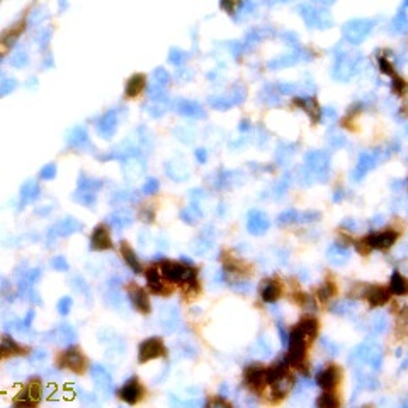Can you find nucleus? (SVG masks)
<instances>
[{
    "label": "nucleus",
    "instance_id": "72a5a7b5",
    "mask_svg": "<svg viewBox=\"0 0 408 408\" xmlns=\"http://www.w3.org/2000/svg\"><path fill=\"white\" fill-rule=\"evenodd\" d=\"M140 216H141L143 221H146V223H151V221H153V213L148 211V208H146V209H143Z\"/></svg>",
    "mask_w": 408,
    "mask_h": 408
},
{
    "label": "nucleus",
    "instance_id": "39448f33",
    "mask_svg": "<svg viewBox=\"0 0 408 408\" xmlns=\"http://www.w3.org/2000/svg\"><path fill=\"white\" fill-rule=\"evenodd\" d=\"M91 374H92L94 384H96V388L99 389V391H102L104 394H109L111 391H113L114 383H113V378H111L109 371L104 369L101 364H94L91 369Z\"/></svg>",
    "mask_w": 408,
    "mask_h": 408
},
{
    "label": "nucleus",
    "instance_id": "bb28decb",
    "mask_svg": "<svg viewBox=\"0 0 408 408\" xmlns=\"http://www.w3.org/2000/svg\"><path fill=\"white\" fill-rule=\"evenodd\" d=\"M316 405L318 406H327V408H334V406H337L339 405V400L334 396V394H330V393H323L320 398H318V401H316Z\"/></svg>",
    "mask_w": 408,
    "mask_h": 408
},
{
    "label": "nucleus",
    "instance_id": "20e7f679",
    "mask_svg": "<svg viewBox=\"0 0 408 408\" xmlns=\"http://www.w3.org/2000/svg\"><path fill=\"white\" fill-rule=\"evenodd\" d=\"M269 228H271V219L267 218L266 213L257 211V209L249 213V216H247V230L252 235H264Z\"/></svg>",
    "mask_w": 408,
    "mask_h": 408
},
{
    "label": "nucleus",
    "instance_id": "2f4dec72",
    "mask_svg": "<svg viewBox=\"0 0 408 408\" xmlns=\"http://www.w3.org/2000/svg\"><path fill=\"white\" fill-rule=\"evenodd\" d=\"M55 174H56L55 165H49V167H46V169H43V170H41V177H43V179H53V177H55Z\"/></svg>",
    "mask_w": 408,
    "mask_h": 408
},
{
    "label": "nucleus",
    "instance_id": "2eb2a0df",
    "mask_svg": "<svg viewBox=\"0 0 408 408\" xmlns=\"http://www.w3.org/2000/svg\"><path fill=\"white\" fill-rule=\"evenodd\" d=\"M327 255H329V261L332 264H335V266H342V264H345V262L349 261V257H351V252H349V250L345 249L344 245L334 243L329 249Z\"/></svg>",
    "mask_w": 408,
    "mask_h": 408
},
{
    "label": "nucleus",
    "instance_id": "393cba45",
    "mask_svg": "<svg viewBox=\"0 0 408 408\" xmlns=\"http://www.w3.org/2000/svg\"><path fill=\"white\" fill-rule=\"evenodd\" d=\"M141 85H143V77H141V75H136V77H133L131 80H129V84H128V89H126L128 96H129V97L136 96V94L140 92Z\"/></svg>",
    "mask_w": 408,
    "mask_h": 408
},
{
    "label": "nucleus",
    "instance_id": "1a4fd4ad",
    "mask_svg": "<svg viewBox=\"0 0 408 408\" xmlns=\"http://www.w3.org/2000/svg\"><path fill=\"white\" fill-rule=\"evenodd\" d=\"M128 298H129V301L133 303V306L140 313H143V315H146V313L150 311V301H148V296L141 288L131 286L128 291Z\"/></svg>",
    "mask_w": 408,
    "mask_h": 408
},
{
    "label": "nucleus",
    "instance_id": "0eeeda50",
    "mask_svg": "<svg viewBox=\"0 0 408 408\" xmlns=\"http://www.w3.org/2000/svg\"><path fill=\"white\" fill-rule=\"evenodd\" d=\"M61 367H68V369L75 371V373H82L84 371V357L77 349H68L61 354L60 359Z\"/></svg>",
    "mask_w": 408,
    "mask_h": 408
},
{
    "label": "nucleus",
    "instance_id": "9d476101",
    "mask_svg": "<svg viewBox=\"0 0 408 408\" xmlns=\"http://www.w3.org/2000/svg\"><path fill=\"white\" fill-rule=\"evenodd\" d=\"M113 247V241H111L109 231L104 226H97L94 228L92 236H91V249L92 250H107Z\"/></svg>",
    "mask_w": 408,
    "mask_h": 408
},
{
    "label": "nucleus",
    "instance_id": "423d86ee",
    "mask_svg": "<svg viewBox=\"0 0 408 408\" xmlns=\"http://www.w3.org/2000/svg\"><path fill=\"white\" fill-rule=\"evenodd\" d=\"M398 238V233L393 230L383 231V233H374V235H369L366 240V243L371 247V249H378V250H386L389 249Z\"/></svg>",
    "mask_w": 408,
    "mask_h": 408
},
{
    "label": "nucleus",
    "instance_id": "c756f323",
    "mask_svg": "<svg viewBox=\"0 0 408 408\" xmlns=\"http://www.w3.org/2000/svg\"><path fill=\"white\" fill-rule=\"evenodd\" d=\"M156 191H158V181H155V179H150V181L145 184V187H143L145 194H155Z\"/></svg>",
    "mask_w": 408,
    "mask_h": 408
},
{
    "label": "nucleus",
    "instance_id": "473e14b6",
    "mask_svg": "<svg viewBox=\"0 0 408 408\" xmlns=\"http://www.w3.org/2000/svg\"><path fill=\"white\" fill-rule=\"evenodd\" d=\"M277 330H279V335H281V342H282V345H284V347H286V345H288V340H289V335L284 332V327H282L281 323L277 325Z\"/></svg>",
    "mask_w": 408,
    "mask_h": 408
},
{
    "label": "nucleus",
    "instance_id": "cd10ccee",
    "mask_svg": "<svg viewBox=\"0 0 408 408\" xmlns=\"http://www.w3.org/2000/svg\"><path fill=\"white\" fill-rule=\"evenodd\" d=\"M298 221V213L296 211H286V213H282L279 218H277V223H279L281 226H284V225H291V223H296Z\"/></svg>",
    "mask_w": 408,
    "mask_h": 408
},
{
    "label": "nucleus",
    "instance_id": "9b49d317",
    "mask_svg": "<svg viewBox=\"0 0 408 408\" xmlns=\"http://www.w3.org/2000/svg\"><path fill=\"white\" fill-rule=\"evenodd\" d=\"M84 228V225L80 221H77L75 218H65L61 221H58L55 226L51 228V231L55 233L56 236H68L71 233H77Z\"/></svg>",
    "mask_w": 408,
    "mask_h": 408
},
{
    "label": "nucleus",
    "instance_id": "c85d7f7f",
    "mask_svg": "<svg viewBox=\"0 0 408 408\" xmlns=\"http://www.w3.org/2000/svg\"><path fill=\"white\" fill-rule=\"evenodd\" d=\"M51 267L58 272H66L68 271V262L65 261V257H53Z\"/></svg>",
    "mask_w": 408,
    "mask_h": 408
},
{
    "label": "nucleus",
    "instance_id": "a211bd4d",
    "mask_svg": "<svg viewBox=\"0 0 408 408\" xmlns=\"http://www.w3.org/2000/svg\"><path fill=\"white\" fill-rule=\"evenodd\" d=\"M121 252H123V259H124V262L129 266V269H131L134 274H140V272H141V264L136 259V254H134L133 250L128 247V243L121 245Z\"/></svg>",
    "mask_w": 408,
    "mask_h": 408
},
{
    "label": "nucleus",
    "instance_id": "f3484780",
    "mask_svg": "<svg viewBox=\"0 0 408 408\" xmlns=\"http://www.w3.org/2000/svg\"><path fill=\"white\" fill-rule=\"evenodd\" d=\"M146 282H148V288H150V291H153V293H156V294L164 293L162 274H160L155 267H151V269H148V271H146Z\"/></svg>",
    "mask_w": 408,
    "mask_h": 408
},
{
    "label": "nucleus",
    "instance_id": "6ab92c4d",
    "mask_svg": "<svg viewBox=\"0 0 408 408\" xmlns=\"http://www.w3.org/2000/svg\"><path fill=\"white\" fill-rule=\"evenodd\" d=\"M281 296V286L277 284L276 281H269L266 282V286H264L262 289V299L266 303H276L277 299H279Z\"/></svg>",
    "mask_w": 408,
    "mask_h": 408
},
{
    "label": "nucleus",
    "instance_id": "ddd939ff",
    "mask_svg": "<svg viewBox=\"0 0 408 408\" xmlns=\"http://www.w3.org/2000/svg\"><path fill=\"white\" fill-rule=\"evenodd\" d=\"M136 381L138 379H134V378L129 379L128 383L121 388V398H123L126 403H129V405H134V403L140 400V396H141V388L138 386Z\"/></svg>",
    "mask_w": 408,
    "mask_h": 408
},
{
    "label": "nucleus",
    "instance_id": "4468645a",
    "mask_svg": "<svg viewBox=\"0 0 408 408\" xmlns=\"http://www.w3.org/2000/svg\"><path fill=\"white\" fill-rule=\"evenodd\" d=\"M366 298L367 301L371 303V306H381V304L388 303L389 293L386 289L379 288V286H371V288L366 291Z\"/></svg>",
    "mask_w": 408,
    "mask_h": 408
},
{
    "label": "nucleus",
    "instance_id": "7ed1b4c3",
    "mask_svg": "<svg viewBox=\"0 0 408 408\" xmlns=\"http://www.w3.org/2000/svg\"><path fill=\"white\" fill-rule=\"evenodd\" d=\"M162 356H165V347L160 339L156 337L146 339L140 344V349H138V359H140V362H148Z\"/></svg>",
    "mask_w": 408,
    "mask_h": 408
},
{
    "label": "nucleus",
    "instance_id": "4be33fe9",
    "mask_svg": "<svg viewBox=\"0 0 408 408\" xmlns=\"http://www.w3.org/2000/svg\"><path fill=\"white\" fill-rule=\"evenodd\" d=\"M298 329L301 330L306 337H315L316 330H318V323H316V320H313V318H306V320H303L301 323L298 325Z\"/></svg>",
    "mask_w": 408,
    "mask_h": 408
},
{
    "label": "nucleus",
    "instance_id": "f03ea898",
    "mask_svg": "<svg viewBox=\"0 0 408 408\" xmlns=\"http://www.w3.org/2000/svg\"><path fill=\"white\" fill-rule=\"evenodd\" d=\"M288 349V362L299 366V362L304 359V354H306V335L299 329L293 330V334L289 335Z\"/></svg>",
    "mask_w": 408,
    "mask_h": 408
},
{
    "label": "nucleus",
    "instance_id": "6e6552de",
    "mask_svg": "<svg viewBox=\"0 0 408 408\" xmlns=\"http://www.w3.org/2000/svg\"><path fill=\"white\" fill-rule=\"evenodd\" d=\"M245 381L250 388L259 391V389H262L264 384L267 383L266 369H262L261 366H250L249 369L245 371Z\"/></svg>",
    "mask_w": 408,
    "mask_h": 408
},
{
    "label": "nucleus",
    "instance_id": "b1692460",
    "mask_svg": "<svg viewBox=\"0 0 408 408\" xmlns=\"http://www.w3.org/2000/svg\"><path fill=\"white\" fill-rule=\"evenodd\" d=\"M334 296H335V286L332 284V282H325V284H321L320 289H318V299L323 303L330 301Z\"/></svg>",
    "mask_w": 408,
    "mask_h": 408
},
{
    "label": "nucleus",
    "instance_id": "5701e85b",
    "mask_svg": "<svg viewBox=\"0 0 408 408\" xmlns=\"http://www.w3.org/2000/svg\"><path fill=\"white\" fill-rule=\"evenodd\" d=\"M21 196H22V201H24V203H31V201H34L36 197L39 196V189L34 186L33 182H29V184H26V186L22 187Z\"/></svg>",
    "mask_w": 408,
    "mask_h": 408
},
{
    "label": "nucleus",
    "instance_id": "a878e982",
    "mask_svg": "<svg viewBox=\"0 0 408 408\" xmlns=\"http://www.w3.org/2000/svg\"><path fill=\"white\" fill-rule=\"evenodd\" d=\"M71 304H73V299L70 298V296H63V298L60 299V301L56 303V310L60 315H68L70 310H71Z\"/></svg>",
    "mask_w": 408,
    "mask_h": 408
},
{
    "label": "nucleus",
    "instance_id": "dca6fc26",
    "mask_svg": "<svg viewBox=\"0 0 408 408\" xmlns=\"http://www.w3.org/2000/svg\"><path fill=\"white\" fill-rule=\"evenodd\" d=\"M107 223H109L114 230H123V228H126L133 223V216L131 213L128 211H118L107 218Z\"/></svg>",
    "mask_w": 408,
    "mask_h": 408
},
{
    "label": "nucleus",
    "instance_id": "f257e3e1",
    "mask_svg": "<svg viewBox=\"0 0 408 408\" xmlns=\"http://www.w3.org/2000/svg\"><path fill=\"white\" fill-rule=\"evenodd\" d=\"M165 279L170 282H179V284H189L196 281V271L191 267H184L182 264L177 262H164L162 272Z\"/></svg>",
    "mask_w": 408,
    "mask_h": 408
},
{
    "label": "nucleus",
    "instance_id": "aec40b11",
    "mask_svg": "<svg viewBox=\"0 0 408 408\" xmlns=\"http://www.w3.org/2000/svg\"><path fill=\"white\" fill-rule=\"evenodd\" d=\"M389 291L396 296H403L406 293V281L398 271H394L391 276V281H389Z\"/></svg>",
    "mask_w": 408,
    "mask_h": 408
},
{
    "label": "nucleus",
    "instance_id": "412c9836",
    "mask_svg": "<svg viewBox=\"0 0 408 408\" xmlns=\"http://www.w3.org/2000/svg\"><path fill=\"white\" fill-rule=\"evenodd\" d=\"M56 334H58V339H60V342H65V344H73L75 340H77V332L73 330V327L71 325H60L56 329Z\"/></svg>",
    "mask_w": 408,
    "mask_h": 408
},
{
    "label": "nucleus",
    "instance_id": "f8f14e48",
    "mask_svg": "<svg viewBox=\"0 0 408 408\" xmlns=\"http://www.w3.org/2000/svg\"><path fill=\"white\" fill-rule=\"evenodd\" d=\"M339 369L335 366H329L327 369L321 371L320 374L316 376V383L320 384L323 389H332V388H335L337 386V383H339Z\"/></svg>",
    "mask_w": 408,
    "mask_h": 408
},
{
    "label": "nucleus",
    "instance_id": "7c9ffc66",
    "mask_svg": "<svg viewBox=\"0 0 408 408\" xmlns=\"http://www.w3.org/2000/svg\"><path fill=\"white\" fill-rule=\"evenodd\" d=\"M181 218H182V221H184V223H187V225H194V223L197 221L196 214L192 213L191 209H186V211H182V213H181Z\"/></svg>",
    "mask_w": 408,
    "mask_h": 408
}]
</instances>
